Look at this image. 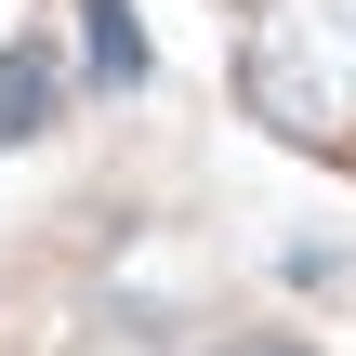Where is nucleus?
Returning <instances> with one entry per match:
<instances>
[{
    "instance_id": "7ed1b4c3",
    "label": "nucleus",
    "mask_w": 356,
    "mask_h": 356,
    "mask_svg": "<svg viewBox=\"0 0 356 356\" xmlns=\"http://www.w3.org/2000/svg\"><path fill=\"white\" fill-rule=\"evenodd\" d=\"M79 26H92V79H145V26H132V0H79Z\"/></svg>"
},
{
    "instance_id": "f257e3e1",
    "label": "nucleus",
    "mask_w": 356,
    "mask_h": 356,
    "mask_svg": "<svg viewBox=\"0 0 356 356\" xmlns=\"http://www.w3.org/2000/svg\"><path fill=\"white\" fill-rule=\"evenodd\" d=\"M238 106L291 145H356V0H251Z\"/></svg>"
},
{
    "instance_id": "f03ea898",
    "label": "nucleus",
    "mask_w": 356,
    "mask_h": 356,
    "mask_svg": "<svg viewBox=\"0 0 356 356\" xmlns=\"http://www.w3.org/2000/svg\"><path fill=\"white\" fill-rule=\"evenodd\" d=\"M53 92H66V79H53V53H40V40H13V53H0V145H13V132H40V119H53Z\"/></svg>"
}]
</instances>
